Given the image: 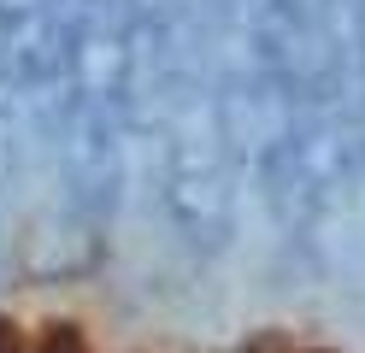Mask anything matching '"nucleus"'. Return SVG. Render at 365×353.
I'll list each match as a JSON object with an SVG mask.
<instances>
[{
	"instance_id": "obj_1",
	"label": "nucleus",
	"mask_w": 365,
	"mask_h": 353,
	"mask_svg": "<svg viewBox=\"0 0 365 353\" xmlns=\"http://www.w3.org/2000/svg\"><path fill=\"white\" fill-rule=\"evenodd\" d=\"M230 83L265 212L301 247H318L354 206V177H365L348 0H247Z\"/></svg>"
},
{
	"instance_id": "obj_2",
	"label": "nucleus",
	"mask_w": 365,
	"mask_h": 353,
	"mask_svg": "<svg viewBox=\"0 0 365 353\" xmlns=\"http://www.w3.org/2000/svg\"><path fill=\"white\" fill-rule=\"evenodd\" d=\"M135 153L148 159L159 218L182 247H230L247 171L230 47L189 0H142L135 12Z\"/></svg>"
},
{
	"instance_id": "obj_3",
	"label": "nucleus",
	"mask_w": 365,
	"mask_h": 353,
	"mask_svg": "<svg viewBox=\"0 0 365 353\" xmlns=\"http://www.w3.org/2000/svg\"><path fill=\"white\" fill-rule=\"evenodd\" d=\"M135 12L142 0H71L59 53L48 159L65 218L106 230L124 206L135 159Z\"/></svg>"
},
{
	"instance_id": "obj_4",
	"label": "nucleus",
	"mask_w": 365,
	"mask_h": 353,
	"mask_svg": "<svg viewBox=\"0 0 365 353\" xmlns=\"http://www.w3.org/2000/svg\"><path fill=\"white\" fill-rule=\"evenodd\" d=\"M41 353H83V336L71 324H48V336H41Z\"/></svg>"
},
{
	"instance_id": "obj_5",
	"label": "nucleus",
	"mask_w": 365,
	"mask_h": 353,
	"mask_svg": "<svg viewBox=\"0 0 365 353\" xmlns=\"http://www.w3.org/2000/svg\"><path fill=\"white\" fill-rule=\"evenodd\" d=\"M0 353H24V342H18V329L0 318Z\"/></svg>"
}]
</instances>
